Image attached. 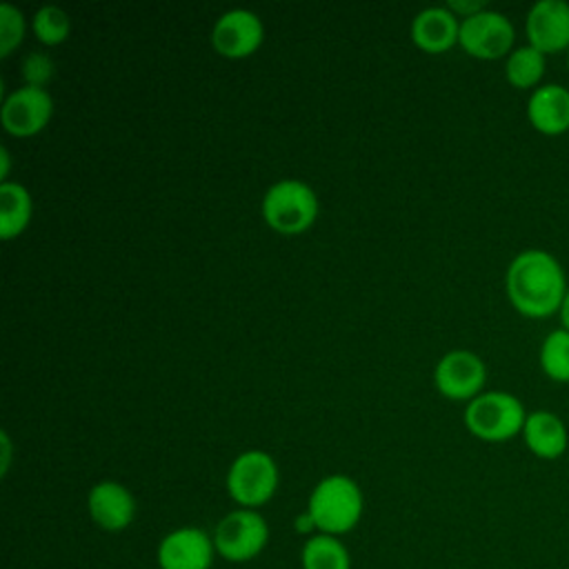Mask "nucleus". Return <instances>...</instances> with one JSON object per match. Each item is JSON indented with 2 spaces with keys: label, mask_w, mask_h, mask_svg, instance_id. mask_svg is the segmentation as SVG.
Returning <instances> with one entry per match:
<instances>
[{
  "label": "nucleus",
  "mask_w": 569,
  "mask_h": 569,
  "mask_svg": "<svg viewBox=\"0 0 569 569\" xmlns=\"http://www.w3.org/2000/svg\"><path fill=\"white\" fill-rule=\"evenodd\" d=\"M505 291L511 307L525 318L560 313L569 282L558 258L545 249H525L507 267Z\"/></svg>",
  "instance_id": "nucleus-1"
},
{
  "label": "nucleus",
  "mask_w": 569,
  "mask_h": 569,
  "mask_svg": "<svg viewBox=\"0 0 569 569\" xmlns=\"http://www.w3.org/2000/svg\"><path fill=\"white\" fill-rule=\"evenodd\" d=\"M365 498L358 482L345 473L325 476L309 493L307 511L316 522L318 533H349L362 518Z\"/></svg>",
  "instance_id": "nucleus-2"
},
{
  "label": "nucleus",
  "mask_w": 569,
  "mask_h": 569,
  "mask_svg": "<svg viewBox=\"0 0 569 569\" xmlns=\"http://www.w3.org/2000/svg\"><path fill=\"white\" fill-rule=\"evenodd\" d=\"M318 209L316 191L298 178L278 180L262 196V218L282 236L305 233L316 222Z\"/></svg>",
  "instance_id": "nucleus-3"
},
{
  "label": "nucleus",
  "mask_w": 569,
  "mask_h": 569,
  "mask_svg": "<svg viewBox=\"0 0 569 569\" xmlns=\"http://www.w3.org/2000/svg\"><path fill=\"white\" fill-rule=\"evenodd\" d=\"M465 427L485 442H505L522 433L527 411L509 391H482L465 407Z\"/></svg>",
  "instance_id": "nucleus-4"
},
{
  "label": "nucleus",
  "mask_w": 569,
  "mask_h": 569,
  "mask_svg": "<svg viewBox=\"0 0 569 569\" xmlns=\"http://www.w3.org/2000/svg\"><path fill=\"white\" fill-rule=\"evenodd\" d=\"M278 465L260 449L242 451L233 458L227 471V493L242 509H258L267 505L278 489Z\"/></svg>",
  "instance_id": "nucleus-5"
},
{
  "label": "nucleus",
  "mask_w": 569,
  "mask_h": 569,
  "mask_svg": "<svg viewBox=\"0 0 569 569\" xmlns=\"http://www.w3.org/2000/svg\"><path fill=\"white\" fill-rule=\"evenodd\" d=\"M269 542V525L258 509H233L213 529L216 553L229 562H249Z\"/></svg>",
  "instance_id": "nucleus-6"
},
{
  "label": "nucleus",
  "mask_w": 569,
  "mask_h": 569,
  "mask_svg": "<svg viewBox=\"0 0 569 569\" xmlns=\"http://www.w3.org/2000/svg\"><path fill=\"white\" fill-rule=\"evenodd\" d=\"M516 31L511 20L493 9H485L460 20L458 44L465 53L478 60H500L513 51Z\"/></svg>",
  "instance_id": "nucleus-7"
},
{
  "label": "nucleus",
  "mask_w": 569,
  "mask_h": 569,
  "mask_svg": "<svg viewBox=\"0 0 569 569\" xmlns=\"http://www.w3.org/2000/svg\"><path fill=\"white\" fill-rule=\"evenodd\" d=\"M485 382L487 367L482 358L469 349L447 351L433 369V385L438 393L449 400L471 402L476 396L482 393Z\"/></svg>",
  "instance_id": "nucleus-8"
},
{
  "label": "nucleus",
  "mask_w": 569,
  "mask_h": 569,
  "mask_svg": "<svg viewBox=\"0 0 569 569\" xmlns=\"http://www.w3.org/2000/svg\"><path fill=\"white\" fill-rule=\"evenodd\" d=\"M264 40L262 20L249 9L224 11L211 29V47L216 53L229 60L249 58L260 49Z\"/></svg>",
  "instance_id": "nucleus-9"
},
{
  "label": "nucleus",
  "mask_w": 569,
  "mask_h": 569,
  "mask_svg": "<svg viewBox=\"0 0 569 569\" xmlns=\"http://www.w3.org/2000/svg\"><path fill=\"white\" fill-rule=\"evenodd\" d=\"M53 116V100L47 89L18 87L13 89L0 109V120L7 133L16 138H29L40 133Z\"/></svg>",
  "instance_id": "nucleus-10"
},
{
  "label": "nucleus",
  "mask_w": 569,
  "mask_h": 569,
  "mask_svg": "<svg viewBox=\"0 0 569 569\" xmlns=\"http://www.w3.org/2000/svg\"><path fill=\"white\" fill-rule=\"evenodd\" d=\"M216 556L213 536L200 527H178L169 531L156 551L160 569H211Z\"/></svg>",
  "instance_id": "nucleus-11"
},
{
  "label": "nucleus",
  "mask_w": 569,
  "mask_h": 569,
  "mask_svg": "<svg viewBox=\"0 0 569 569\" xmlns=\"http://www.w3.org/2000/svg\"><path fill=\"white\" fill-rule=\"evenodd\" d=\"M527 44L545 56L569 51V2L538 0L525 18Z\"/></svg>",
  "instance_id": "nucleus-12"
},
{
  "label": "nucleus",
  "mask_w": 569,
  "mask_h": 569,
  "mask_svg": "<svg viewBox=\"0 0 569 569\" xmlns=\"http://www.w3.org/2000/svg\"><path fill=\"white\" fill-rule=\"evenodd\" d=\"M87 511L96 527L109 533H118L133 522L136 498L124 485L116 480H100L89 489Z\"/></svg>",
  "instance_id": "nucleus-13"
},
{
  "label": "nucleus",
  "mask_w": 569,
  "mask_h": 569,
  "mask_svg": "<svg viewBox=\"0 0 569 569\" xmlns=\"http://www.w3.org/2000/svg\"><path fill=\"white\" fill-rule=\"evenodd\" d=\"M527 120L542 136H562L569 131V89L558 82H545L527 100Z\"/></svg>",
  "instance_id": "nucleus-14"
},
{
  "label": "nucleus",
  "mask_w": 569,
  "mask_h": 569,
  "mask_svg": "<svg viewBox=\"0 0 569 569\" xmlns=\"http://www.w3.org/2000/svg\"><path fill=\"white\" fill-rule=\"evenodd\" d=\"M520 436L525 447L540 460H556L569 447V431L565 420L549 409L529 411Z\"/></svg>",
  "instance_id": "nucleus-15"
},
{
  "label": "nucleus",
  "mask_w": 569,
  "mask_h": 569,
  "mask_svg": "<svg viewBox=\"0 0 569 569\" xmlns=\"http://www.w3.org/2000/svg\"><path fill=\"white\" fill-rule=\"evenodd\" d=\"M460 18L447 7H429L416 13L411 20V40L427 53H445L458 44Z\"/></svg>",
  "instance_id": "nucleus-16"
},
{
  "label": "nucleus",
  "mask_w": 569,
  "mask_h": 569,
  "mask_svg": "<svg viewBox=\"0 0 569 569\" xmlns=\"http://www.w3.org/2000/svg\"><path fill=\"white\" fill-rule=\"evenodd\" d=\"M33 200L24 184L7 180L0 184V238H18L31 222Z\"/></svg>",
  "instance_id": "nucleus-17"
},
{
  "label": "nucleus",
  "mask_w": 569,
  "mask_h": 569,
  "mask_svg": "<svg viewBox=\"0 0 569 569\" xmlns=\"http://www.w3.org/2000/svg\"><path fill=\"white\" fill-rule=\"evenodd\" d=\"M547 69V56L531 44L516 47L505 58V78L513 89H538Z\"/></svg>",
  "instance_id": "nucleus-18"
},
{
  "label": "nucleus",
  "mask_w": 569,
  "mask_h": 569,
  "mask_svg": "<svg viewBox=\"0 0 569 569\" xmlns=\"http://www.w3.org/2000/svg\"><path fill=\"white\" fill-rule=\"evenodd\" d=\"M302 569H351L349 549L336 536L313 533L300 549Z\"/></svg>",
  "instance_id": "nucleus-19"
},
{
  "label": "nucleus",
  "mask_w": 569,
  "mask_h": 569,
  "mask_svg": "<svg viewBox=\"0 0 569 569\" xmlns=\"http://www.w3.org/2000/svg\"><path fill=\"white\" fill-rule=\"evenodd\" d=\"M538 360L549 380L558 385L569 382V331L565 327H558L545 336Z\"/></svg>",
  "instance_id": "nucleus-20"
},
{
  "label": "nucleus",
  "mask_w": 569,
  "mask_h": 569,
  "mask_svg": "<svg viewBox=\"0 0 569 569\" xmlns=\"http://www.w3.org/2000/svg\"><path fill=\"white\" fill-rule=\"evenodd\" d=\"M31 29L36 33V38L47 44V47H56L62 44L69 33H71V18L62 7L56 4H44L33 13L31 20Z\"/></svg>",
  "instance_id": "nucleus-21"
},
{
  "label": "nucleus",
  "mask_w": 569,
  "mask_h": 569,
  "mask_svg": "<svg viewBox=\"0 0 569 569\" xmlns=\"http://www.w3.org/2000/svg\"><path fill=\"white\" fill-rule=\"evenodd\" d=\"M24 31H27V22L22 11L11 2H2L0 4V56L2 58L11 56L13 49H18V44L24 38Z\"/></svg>",
  "instance_id": "nucleus-22"
},
{
  "label": "nucleus",
  "mask_w": 569,
  "mask_h": 569,
  "mask_svg": "<svg viewBox=\"0 0 569 569\" xmlns=\"http://www.w3.org/2000/svg\"><path fill=\"white\" fill-rule=\"evenodd\" d=\"M20 71H22V80H24L27 87L44 89L51 82L53 73H56V64L44 51H29L22 58Z\"/></svg>",
  "instance_id": "nucleus-23"
},
{
  "label": "nucleus",
  "mask_w": 569,
  "mask_h": 569,
  "mask_svg": "<svg viewBox=\"0 0 569 569\" xmlns=\"http://www.w3.org/2000/svg\"><path fill=\"white\" fill-rule=\"evenodd\" d=\"M447 9H449L456 18L465 20V18H471V16L480 13V11H485L487 7H485L482 0H449V2H447Z\"/></svg>",
  "instance_id": "nucleus-24"
},
{
  "label": "nucleus",
  "mask_w": 569,
  "mask_h": 569,
  "mask_svg": "<svg viewBox=\"0 0 569 569\" xmlns=\"http://www.w3.org/2000/svg\"><path fill=\"white\" fill-rule=\"evenodd\" d=\"M293 529L298 531V533H305V536H313V533H318V529H316V522H313V518L309 516V511H305V513H298L296 516V520H293Z\"/></svg>",
  "instance_id": "nucleus-25"
},
{
  "label": "nucleus",
  "mask_w": 569,
  "mask_h": 569,
  "mask_svg": "<svg viewBox=\"0 0 569 569\" xmlns=\"http://www.w3.org/2000/svg\"><path fill=\"white\" fill-rule=\"evenodd\" d=\"M0 447H2L0 469H2V476H4V473H7V469H9V462H11V442H9L7 431H2V433H0Z\"/></svg>",
  "instance_id": "nucleus-26"
},
{
  "label": "nucleus",
  "mask_w": 569,
  "mask_h": 569,
  "mask_svg": "<svg viewBox=\"0 0 569 569\" xmlns=\"http://www.w3.org/2000/svg\"><path fill=\"white\" fill-rule=\"evenodd\" d=\"M9 162H11L9 151L2 147V149H0V178H2V182H7V176H9Z\"/></svg>",
  "instance_id": "nucleus-27"
},
{
  "label": "nucleus",
  "mask_w": 569,
  "mask_h": 569,
  "mask_svg": "<svg viewBox=\"0 0 569 569\" xmlns=\"http://www.w3.org/2000/svg\"><path fill=\"white\" fill-rule=\"evenodd\" d=\"M560 327H565L569 331V291H567L562 309H560Z\"/></svg>",
  "instance_id": "nucleus-28"
},
{
  "label": "nucleus",
  "mask_w": 569,
  "mask_h": 569,
  "mask_svg": "<svg viewBox=\"0 0 569 569\" xmlns=\"http://www.w3.org/2000/svg\"><path fill=\"white\" fill-rule=\"evenodd\" d=\"M567 64H569V51H567Z\"/></svg>",
  "instance_id": "nucleus-29"
}]
</instances>
